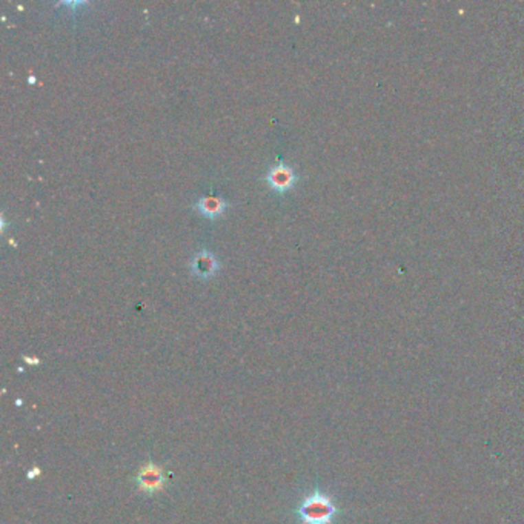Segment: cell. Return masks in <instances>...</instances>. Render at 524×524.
<instances>
[{
    "label": "cell",
    "instance_id": "obj_5",
    "mask_svg": "<svg viewBox=\"0 0 524 524\" xmlns=\"http://www.w3.org/2000/svg\"><path fill=\"white\" fill-rule=\"evenodd\" d=\"M226 208L228 201L223 197H220V195H201V197L194 203L195 211H199L209 220L219 219L220 215L226 211Z\"/></svg>",
    "mask_w": 524,
    "mask_h": 524
},
{
    "label": "cell",
    "instance_id": "obj_3",
    "mask_svg": "<svg viewBox=\"0 0 524 524\" xmlns=\"http://www.w3.org/2000/svg\"><path fill=\"white\" fill-rule=\"evenodd\" d=\"M297 180L298 177L296 171H294L290 165H286L285 162H279L277 165L272 166L266 174L268 185L280 194L290 191V189L296 185Z\"/></svg>",
    "mask_w": 524,
    "mask_h": 524
},
{
    "label": "cell",
    "instance_id": "obj_6",
    "mask_svg": "<svg viewBox=\"0 0 524 524\" xmlns=\"http://www.w3.org/2000/svg\"><path fill=\"white\" fill-rule=\"evenodd\" d=\"M39 475H41V469H39L37 466H34L31 470H28V474H26V477H28L30 480H32V478H36Z\"/></svg>",
    "mask_w": 524,
    "mask_h": 524
},
{
    "label": "cell",
    "instance_id": "obj_4",
    "mask_svg": "<svg viewBox=\"0 0 524 524\" xmlns=\"http://www.w3.org/2000/svg\"><path fill=\"white\" fill-rule=\"evenodd\" d=\"M189 268H191V274L194 277L206 280L214 277V275L219 272L220 261L211 251L201 250L194 255Z\"/></svg>",
    "mask_w": 524,
    "mask_h": 524
},
{
    "label": "cell",
    "instance_id": "obj_1",
    "mask_svg": "<svg viewBox=\"0 0 524 524\" xmlns=\"http://www.w3.org/2000/svg\"><path fill=\"white\" fill-rule=\"evenodd\" d=\"M296 515L300 524H336L342 510L329 494L316 488L300 501Z\"/></svg>",
    "mask_w": 524,
    "mask_h": 524
},
{
    "label": "cell",
    "instance_id": "obj_2",
    "mask_svg": "<svg viewBox=\"0 0 524 524\" xmlns=\"http://www.w3.org/2000/svg\"><path fill=\"white\" fill-rule=\"evenodd\" d=\"M166 480L168 477L163 468L151 460L137 470L134 478L137 490L146 495H155L159 492H163V490H165Z\"/></svg>",
    "mask_w": 524,
    "mask_h": 524
}]
</instances>
